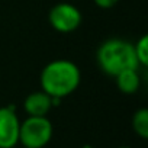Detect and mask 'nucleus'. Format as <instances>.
Segmentation results:
<instances>
[{"instance_id":"f257e3e1","label":"nucleus","mask_w":148,"mask_h":148,"mask_svg":"<svg viewBox=\"0 0 148 148\" xmlns=\"http://www.w3.org/2000/svg\"><path fill=\"white\" fill-rule=\"evenodd\" d=\"M82 83V71L76 62L58 58L48 62L39 76L41 90L51 97L62 99L74 93Z\"/></svg>"},{"instance_id":"f03ea898","label":"nucleus","mask_w":148,"mask_h":148,"mask_svg":"<svg viewBox=\"0 0 148 148\" xmlns=\"http://www.w3.org/2000/svg\"><path fill=\"white\" fill-rule=\"evenodd\" d=\"M99 68L110 77L131 68H139L134 44L119 38H110L102 42L96 52Z\"/></svg>"},{"instance_id":"7ed1b4c3","label":"nucleus","mask_w":148,"mask_h":148,"mask_svg":"<svg viewBox=\"0 0 148 148\" xmlns=\"http://www.w3.org/2000/svg\"><path fill=\"white\" fill-rule=\"evenodd\" d=\"M52 123L47 116H28L21 122L19 142L26 148H44L52 138Z\"/></svg>"},{"instance_id":"20e7f679","label":"nucleus","mask_w":148,"mask_h":148,"mask_svg":"<svg viewBox=\"0 0 148 148\" xmlns=\"http://www.w3.org/2000/svg\"><path fill=\"white\" fill-rule=\"evenodd\" d=\"M83 16L77 6L71 3H57L48 13V22L60 34L74 32L82 25Z\"/></svg>"},{"instance_id":"39448f33","label":"nucleus","mask_w":148,"mask_h":148,"mask_svg":"<svg viewBox=\"0 0 148 148\" xmlns=\"http://www.w3.org/2000/svg\"><path fill=\"white\" fill-rule=\"evenodd\" d=\"M21 121L15 106L0 108V148H15L19 144Z\"/></svg>"},{"instance_id":"423d86ee","label":"nucleus","mask_w":148,"mask_h":148,"mask_svg":"<svg viewBox=\"0 0 148 148\" xmlns=\"http://www.w3.org/2000/svg\"><path fill=\"white\" fill-rule=\"evenodd\" d=\"M52 108V97L44 90L32 92L23 102V109L28 116H47Z\"/></svg>"},{"instance_id":"0eeeda50","label":"nucleus","mask_w":148,"mask_h":148,"mask_svg":"<svg viewBox=\"0 0 148 148\" xmlns=\"http://www.w3.org/2000/svg\"><path fill=\"white\" fill-rule=\"evenodd\" d=\"M115 82H116V87L121 93H123V95L136 93L141 86V77H139L138 68L121 71L119 74L115 76Z\"/></svg>"},{"instance_id":"6e6552de","label":"nucleus","mask_w":148,"mask_h":148,"mask_svg":"<svg viewBox=\"0 0 148 148\" xmlns=\"http://www.w3.org/2000/svg\"><path fill=\"white\" fill-rule=\"evenodd\" d=\"M132 129L139 138H142V139L148 138V109L141 108L134 113Z\"/></svg>"},{"instance_id":"1a4fd4ad","label":"nucleus","mask_w":148,"mask_h":148,"mask_svg":"<svg viewBox=\"0 0 148 148\" xmlns=\"http://www.w3.org/2000/svg\"><path fill=\"white\" fill-rule=\"evenodd\" d=\"M134 49H135V55H136L139 67H147L148 65V36L142 35L134 44Z\"/></svg>"},{"instance_id":"9d476101","label":"nucleus","mask_w":148,"mask_h":148,"mask_svg":"<svg viewBox=\"0 0 148 148\" xmlns=\"http://www.w3.org/2000/svg\"><path fill=\"white\" fill-rule=\"evenodd\" d=\"M93 2L100 9H110L119 2V0H93Z\"/></svg>"},{"instance_id":"9b49d317","label":"nucleus","mask_w":148,"mask_h":148,"mask_svg":"<svg viewBox=\"0 0 148 148\" xmlns=\"http://www.w3.org/2000/svg\"><path fill=\"white\" fill-rule=\"evenodd\" d=\"M82 148H96V147H92V145H83Z\"/></svg>"},{"instance_id":"f8f14e48","label":"nucleus","mask_w":148,"mask_h":148,"mask_svg":"<svg viewBox=\"0 0 148 148\" xmlns=\"http://www.w3.org/2000/svg\"><path fill=\"white\" fill-rule=\"evenodd\" d=\"M118 148H131V147H118Z\"/></svg>"},{"instance_id":"ddd939ff","label":"nucleus","mask_w":148,"mask_h":148,"mask_svg":"<svg viewBox=\"0 0 148 148\" xmlns=\"http://www.w3.org/2000/svg\"><path fill=\"white\" fill-rule=\"evenodd\" d=\"M23 148H26V147H23Z\"/></svg>"}]
</instances>
